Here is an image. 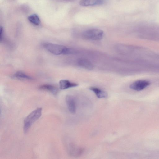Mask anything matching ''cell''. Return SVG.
<instances>
[{
    "label": "cell",
    "mask_w": 159,
    "mask_h": 159,
    "mask_svg": "<svg viewBox=\"0 0 159 159\" xmlns=\"http://www.w3.org/2000/svg\"><path fill=\"white\" fill-rule=\"evenodd\" d=\"M150 84V82L146 80H136L130 85L131 89L137 91H140L148 87Z\"/></svg>",
    "instance_id": "cell-4"
},
{
    "label": "cell",
    "mask_w": 159,
    "mask_h": 159,
    "mask_svg": "<svg viewBox=\"0 0 159 159\" xmlns=\"http://www.w3.org/2000/svg\"><path fill=\"white\" fill-rule=\"evenodd\" d=\"M14 77L19 79H26L27 80H32L33 78L29 75H27L25 73L19 71L16 72L14 75Z\"/></svg>",
    "instance_id": "cell-12"
},
{
    "label": "cell",
    "mask_w": 159,
    "mask_h": 159,
    "mask_svg": "<svg viewBox=\"0 0 159 159\" xmlns=\"http://www.w3.org/2000/svg\"><path fill=\"white\" fill-rule=\"evenodd\" d=\"M42 108H38L32 111L25 118L23 127L25 133H26L32 124L40 117L42 114Z\"/></svg>",
    "instance_id": "cell-2"
},
{
    "label": "cell",
    "mask_w": 159,
    "mask_h": 159,
    "mask_svg": "<svg viewBox=\"0 0 159 159\" xmlns=\"http://www.w3.org/2000/svg\"><path fill=\"white\" fill-rule=\"evenodd\" d=\"M29 21L32 24L36 25H39L40 23V19L38 16L36 14H33L28 17Z\"/></svg>",
    "instance_id": "cell-11"
},
{
    "label": "cell",
    "mask_w": 159,
    "mask_h": 159,
    "mask_svg": "<svg viewBox=\"0 0 159 159\" xmlns=\"http://www.w3.org/2000/svg\"><path fill=\"white\" fill-rule=\"evenodd\" d=\"M60 88L61 89H66L69 88L76 87L78 84L71 82L66 80H62L59 82Z\"/></svg>",
    "instance_id": "cell-8"
},
{
    "label": "cell",
    "mask_w": 159,
    "mask_h": 159,
    "mask_svg": "<svg viewBox=\"0 0 159 159\" xmlns=\"http://www.w3.org/2000/svg\"><path fill=\"white\" fill-rule=\"evenodd\" d=\"M103 34V31L101 30L92 29L84 31L82 34V36L87 40L98 41L102 39Z\"/></svg>",
    "instance_id": "cell-3"
},
{
    "label": "cell",
    "mask_w": 159,
    "mask_h": 159,
    "mask_svg": "<svg viewBox=\"0 0 159 159\" xmlns=\"http://www.w3.org/2000/svg\"><path fill=\"white\" fill-rule=\"evenodd\" d=\"M77 63L80 67L89 70L93 68V65L88 60L85 58H80L78 60Z\"/></svg>",
    "instance_id": "cell-7"
},
{
    "label": "cell",
    "mask_w": 159,
    "mask_h": 159,
    "mask_svg": "<svg viewBox=\"0 0 159 159\" xmlns=\"http://www.w3.org/2000/svg\"><path fill=\"white\" fill-rule=\"evenodd\" d=\"M89 89L93 92L98 98H106L107 97V94L105 91L98 88L91 87L89 88Z\"/></svg>",
    "instance_id": "cell-10"
},
{
    "label": "cell",
    "mask_w": 159,
    "mask_h": 159,
    "mask_svg": "<svg viewBox=\"0 0 159 159\" xmlns=\"http://www.w3.org/2000/svg\"><path fill=\"white\" fill-rule=\"evenodd\" d=\"M39 89L41 90L48 91L54 95L58 93V90L56 86L49 84H44L40 86Z\"/></svg>",
    "instance_id": "cell-9"
},
{
    "label": "cell",
    "mask_w": 159,
    "mask_h": 159,
    "mask_svg": "<svg viewBox=\"0 0 159 159\" xmlns=\"http://www.w3.org/2000/svg\"><path fill=\"white\" fill-rule=\"evenodd\" d=\"M66 101L69 111L72 114L75 113L76 111V102L75 98L72 96L67 95Z\"/></svg>",
    "instance_id": "cell-5"
},
{
    "label": "cell",
    "mask_w": 159,
    "mask_h": 159,
    "mask_svg": "<svg viewBox=\"0 0 159 159\" xmlns=\"http://www.w3.org/2000/svg\"><path fill=\"white\" fill-rule=\"evenodd\" d=\"M104 2V0H80L79 3L81 6L86 7L101 5Z\"/></svg>",
    "instance_id": "cell-6"
},
{
    "label": "cell",
    "mask_w": 159,
    "mask_h": 159,
    "mask_svg": "<svg viewBox=\"0 0 159 159\" xmlns=\"http://www.w3.org/2000/svg\"><path fill=\"white\" fill-rule=\"evenodd\" d=\"M43 46L48 52L55 55L71 54L75 52L71 48L55 43H45Z\"/></svg>",
    "instance_id": "cell-1"
}]
</instances>
